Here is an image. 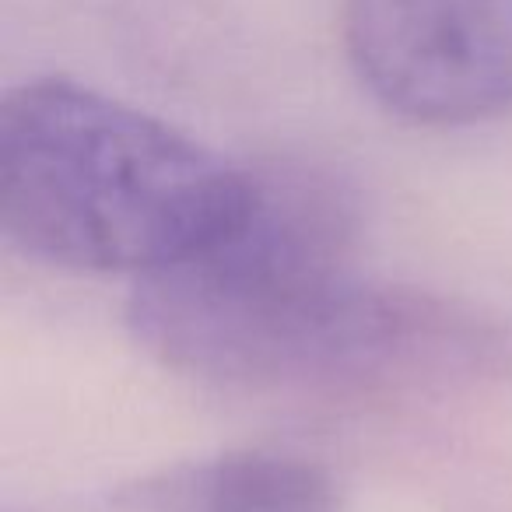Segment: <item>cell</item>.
Here are the masks:
<instances>
[{"mask_svg":"<svg viewBox=\"0 0 512 512\" xmlns=\"http://www.w3.org/2000/svg\"><path fill=\"white\" fill-rule=\"evenodd\" d=\"M358 193L316 162L249 169L239 221L137 278L127 323L172 372L225 386L418 390L512 376V327L460 299L358 278Z\"/></svg>","mask_w":512,"mask_h":512,"instance_id":"cell-1","label":"cell"},{"mask_svg":"<svg viewBox=\"0 0 512 512\" xmlns=\"http://www.w3.org/2000/svg\"><path fill=\"white\" fill-rule=\"evenodd\" d=\"M249 169L67 78L0 99V232L88 274H155L239 221Z\"/></svg>","mask_w":512,"mask_h":512,"instance_id":"cell-2","label":"cell"},{"mask_svg":"<svg viewBox=\"0 0 512 512\" xmlns=\"http://www.w3.org/2000/svg\"><path fill=\"white\" fill-rule=\"evenodd\" d=\"M341 39L358 85L407 123L512 109V0H344Z\"/></svg>","mask_w":512,"mask_h":512,"instance_id":"cell-3","label":"cell"},{"mask_svg":"<svg viewBox=\"0 0 512 512\" xmlns=\"http://www.w3.org/2000/svg\"><path fill=\"white\" fill-rule=\"evenodd\" d=\"M99 512H341V495L302 456L225 453L116 488Z\"/></svg>","mask_w":512,"mask_h":512,"instance_id":"cell-4","label":"cell"}]
</instances>
